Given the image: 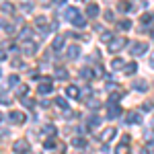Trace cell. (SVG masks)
Returning a JSON list of instances; mask_svg holds the SVG:
<instances>
[{
	"instance_id": "28",
	"label": "cell",
	"mask_w": 154,
	"mask_h": 154,
	"mask_svg": "<svg viewBox=\"0 0 154 154\" xmlns=\"http://www.w3.org/2000/svg\"><path fill=\"white\" fill-rule=\"evenodd\" d=\"M117 11H119V12H125V11H130V4L121 0V2H117Z\"/></svg>"
},
{
	"instance_id": "34",
	"label": "cell",
	"mask_w": 154,
	"mask_h": 154,
	"mask_svg": "<svg viewBox=\"0 0 154 154\" xmlns=\"http://www.w3.org/2000/svg\"><path fill=\"white\" fill-rule=\"evenodd\" d=\"M121 97H123V95H121V93H113V95L109 97V103H115V101H119Z\"/></svg>"
},
{
	"instance_id": "40",
	"label": "cell",
	"mask_w": 154,
	"mask_h": 154,
	"mask_svg": "<svg viewBox=\"0 0 154 154\" xmlns=\"http://www.w3.org/2000/svg\"><path fill=\"white\" fill-rule=\"evenodd\" d=\"M21 8H23L25 12H31V11H33V6H31V4H23V6H21Z\"/></svg>"
},
{
	"instance_id": "15",
	"label": "cell",
	"mask_w": 154,
	"mask_h": 154,
	"mask_svg": "<svg viewBox=\"0 0 154 154\" xmlns=\"http://www.w3.org/2000/svg\"><path fill=\"white\" fill-rule=\"evenodd\" d=\"M97 14H99V4H88V6H86V17L95 19Z\"/></svg>"
},
{
	"instance_id": "37",
	"label": "cell",
	"mask_w": 154,
	"mask_h": 154,
	"mask_svg": "<svg viewBox=\"0 0 154 154\" xmlns=\"http://www.w3.org/2000/svg\"><path fill=\"white\" fill-rule=\"evenodd\" d=\"M45 134H51V136H54V134H56V128H54V125H45Z\"/></svg>"
},
{
	"instance_id": "38",
	"label": "cell",
	"mask_w": 154,
	"mask_h": 154,
	"mask_svg": "<svg viewBox=\"0 0 154 154\" xmlns=\"http://www.w3.org/2000/svg\"><path fill=\"white\" fill-rule=\"evenodd\" d=\"M105 19H107V21H115V17H113V12H111V11L105 12Z\"/></svg>"
},
{
	"instance_id": "17",
	"label": "cell",
	"mask_w": 154,
	"mask_h": 154,
	"mask_svg": "<svg viewBox=\"0 0 154 154\" xmlns=\"http://www.w3.org/2000/svg\"><path fill=\"white\" fill-rule=\"evenodd\" d=\"M123 70H125L128 76H131V74H136V70H138V64H136V62H130V64H125Z\"/></svg>"
},
{
	"instance_id": "8",
	"label": "cell",
	"mask_w": 154,
	"mask_h": 154,
	"mask_svg": "<svg viewBox=\"0 0 154 154\" xmlns=\"http://www.w3.org/2000/svg\"><path fill=\"white\" fill-rule=\"evenodd\" d=\"M11 121H12V123H19V125L25 123V113H23V111H12V113H11Z\"/></svg>"
},
{
	"instance_id": "3",
	"label": "cell",
	"mask_w": 154,
	"mask_h": 154,
	"mask_svg": "<svg viewBox=\"0 0 154 154\" xmlns=\"http://www.w3.org/2000/svg\"><path fill=\"white\" fill-rule=\"evenodd\" d=\"M115 136H117V128H107V130L101 134V142L107 144L111 138H115Z\"/></svg>"
},
{
	"instance_id": "30",
	"label": "cell",
	"mask_w": 154,
	"mask_h": 154,
	"mask_svg": "<svg viewBox=\"0 0 154 154\" xmlns=\"http://www.w3.org/2000/svg\"><path fill=\"white\" fill-rule=\"evenodd\" d=\"M19 37H21V39H29V37H31V29H29V27H25L23 31L19 33Z\"/></svg>"
},
{
	"instance_id": "16",
	"label": "cell",
	"mask_w": 154,
	"mask_h": 154,
	"mask_svg": "<svg viewBox=\"0 0 154 154\" xmlns=\"http://www.w3.org/2000/svg\"><path fill=\"white\" fill-rule=\"evenodd\" d=\"M54 76H56V78H60V80H66V78H68V70H66V68H56Z\"/></svg>"
},
{
	"instance_id": "31",
	"label": "cell",
	"mask_w": 154,
	"mask_h": 154,
	"mask_svg": "<svg viewBox=\"0 0 154 154\" xmlns=\"http://www.w3.org/2000/svg\"><path fill=\"white\" fill-rule=\"evenodd\" d=\"M17 91H19V93H21V99H25V95H27V93H29V88H27V86H25V84H19V88H17Z\"/></svg>"
},
{
	"instance_id": "12",
	"label": "cell",
	"mask_w": 154,
	"mask_h": 154,
	"mask_svg": "<svg viewBox=\"0 0 154 154\" xmlns=\"http://www.w3.org/2000/svg\"><path fill=\"white\" fill-rule=\"evenodd\" d=\"M64 43H66V37H64V35H58L56 39H54V43H51L54 51H60V49L64 48Z\"/></svg>"
},
{
	"instance_id": "1",
	"label": "cell",
	"mask_w": 154,
	"mask_h": 154,
	"mask_svg": "<svg viewBox=\"0 0 154 154\" xmlns=\"http://www.w3.org/2000/svg\"><path fill=\"white\" fill-rule=\"evenodd\" d=\"M12 150H14V154H27L29 152V144H27V140H17Z\"/></svg>"
},
{
	"instance_id": "44",
	"label": "cell",
	"mask_w": 154,
	"mask_h": 154,
	"mask_svg": "<svg viewBox=\"0 0 154 154\" xmlns=\"http://www.w3.org/2000/svg\"><path fill=\"white\" fill-rule=\"evenodd\" d=\"M148 64H150V68H154V54L150 56V62H148Z\"/></svg>"
},
{
	"instance_id": "4",
	"label": "cell",
	"mask_w": 154,
	"mask_h": 154,
	"mask_svg": "<svg viewBox=\"0 0 154 154\" xmlns=\"http://www.w3.org/2000/svg\"><path fill=\"white\" fill-rule=\"evenodd\" d=\"M78 14H80V12L76 11L74 6H68V8H64V19H66V21H70V23H74V21H76V17H78Z\"/></svg>"
},
{
	"instance_id": "23",
	"label": "cell",
	"mask_w": 154,
	"mask_h": 154,
	"mask_svg": "<svg viewBox=\"0 0 154 154\" xmlns=\"http://www.w3.org/2000/svg\"><path fill=\"white\" fill-rule=\"evenodd\" d=\"M43 148H45V150H54V148H56V140H54V138H48V140L43 142Z\"/></svg>"
},
{
	"instance_id": "2",
	"label": "cell",
	"mask_w": 154,
	"mask_h": 154,
	"mask_svg": "<svg viewBox=\"0 0 154 154\" xmlns=\"http://www.w3.org/2000/svg\"><path fill=\"white\" fill-rule=\"evenodd\" d=\"M125 43H128V39H125V37H117V39H113V41H111L109 51H111V54H115V51H119V49L123 48Z\"/></svg>"
},
{
	"instance_id": "46",
	"label": "cell",
	"mask_w": 154,
	"mask_h": 154,
	"mask_svg": "<svg viewBox=\"0 0 154 154\" xmlns=\"http://www.w3.org/2000/svg\"><path fill=\"white\" fill-rule=\"evenodd\" d=\"M152 39H154V31H152Z\"/></svg>"
},
{
	"instance_id": "39",
	"label": "cell",
	"mask_w": 154,
	"mask_h": 154,
	"mask_svg": "<svg viewBox=\"0 0 154 154\" xmlns=\"http://www.w3.org/2000/svg\"><path fill=\"white\" fill-rule=\"evenodd\" d=\"M146 140H150V142L154 140V130L152 131H146Z\"/></svg>"
},
{
	"instance_id": "6",
	"label": "cell",
	"mask_w": 154,
	"mask_h": 154,
	"mask_svg": "<svg viewBox=\"0 0 154 154\" xmlns=\"http://www.w3.org/2000/svg\"><path fill=\"white\" fill-rule=\"evenodd\" d=\"M121 115V107L115 105V103H109V113H107V117L109 119H115Z\"/></svg>"
},
{
	"instance_id": "22",
	"label": "cell",
	"mask_w": 154,
	"mask_h": 154,
	"mask_svg": "<svg viewBox=\"0 0 154 154\" xmlns=\"http://www.w3.org/2000/svg\"><path fill=\"white\" fill-rule=\"evenodd\" d=\"M80 76H82L84 80H91V78H93V70H91V68H82V70H80Z\"/></svg>"
},
{
	"instance_id": "14",
	"label": "cell",
	"mask_w": 154,
	"mask_h": 154,
	"mask_svg": "<svg viewBox=\"0 0 154 154\" xmlns=\"http://www.w3.org/2000/svg\"><path fill=\"white\" fill-rule=\"evenodd\" d=\"M66 95L70 97V99H78V97H80V91H78V86H74V84H70V86L66 88Z\"/></svg>"
},
{
	"instance_id": "18",
	"label": "cell",
	"mask_w": 154,
	"mask_h": 154,
	"mask_svg": "<svg viewBox=\"0 0 154 154\" xmlns=\"http://www.w3.org/2000/svg\"><path fill=\"white\" fill-rule=\"evenodd\" d=\"M111 68H113V70H121V68H125V62H123L121 58H115L113 62H111Z\"/></svg>"
},
{
	"instance_id": "41",
	"label": "cell",
	"mask_w": 154,
	"mask_h": 154,
	"mask_svg": "<svg viewBox=\"0 0 154 154\" xmlns=\"http://www.w3.org/2000/svg\"><path fill=\"white\" fill-rule=\"evenodd\" d=\"M4 60H6V51H4V49H0V62H4Z\"/></svg>"
},
{
	"instance_id": "5",
	"label": "cell",
	"mask_w": 154,
	"mask_h": 154,
	"mask_svg": "<svg viewBox=\"0 0 154 154\" xmlns=\"http://www.w3.org/2000/svg\"><path fill=\"white\" fill-rule=\"evenodd\" d=\"M130 51H131V56H142V54L148 51V45L146 43H134Z\"/></svg>"
},
{
	"instance_id": "32",
	"label": "cell",
	"mask_w": 154,
	"mask_h": 154,
	"mask_svg": "<svg viewBox=\"0 0 154 154\" xmlns=\"http://www.w3.org/2000/svg\"><path fill=\"white\" fill-rule=\"evenodd\" d=\"M128 144H121V146H117V150H115V154H128Z\"/></svg>"
},
{
	"instance_id": "29",
	"label": "cell",
	"mask_w": 154,
	"mask_h": 154,
	"mask_svg": "<svg viewBox=\"0 0 154 154\" xmlns=\"http://www.w3.org/2000/svg\"><path fill=\"white\" fill-rule=\"evenodd\" d=\"M86 125H88V128H97V125H101V119H99V117H91Z\"/></svg>"
},
{
	"instance_id": "27",
	"label": "cell",
	"mask_w": 154,
	"mask_h": 154,
	"mask_svg": "<svg viewBox=\"0 0 154 154\" xmlns=\"http://www.w3.org/2000/svg\"><path fill=\"white\" fill-rule=\"evenodd\" d=\"M74 25H76V27H86V19H84L82 14H78L76 21H74Z\"/></svg>"
},
{
	"instance_id": "21",
	"label": "cell",
	"mask_w": 154,
	"mask_h": 154,
	"mask_svg": "<svg viewBox=\"0 0 154 154\" xmlns=\"http://www.w3.org/2000/svg\"><path fill=\"white\" fill-rule=\"evenodd\" d=\"M0 8H2V12H14V4L12 2H2Z\"/></svg>"
},
{
	"instance_id": "25",
	"label": "cell",
	"mask_w": 154,
	"mask_h": 154,
	"mask_svg": "<svg viewBox=\"0 0 154 154\" xmlns=\"http://www.w3.org/2000/svg\"><path fill=\"white\" fill-rule=\"evenodd\" d=\"M117 27H119V29H123V31H128V29H131V21H128V19H125V21H119Z\"/></svg>"
},
{
	"instance_id": "7",
	"label": "cell",
	"mask_w": 154,
	"mask_h": 154,
	"mask_svg": "<svg viewBox=\"0 0 154 154\" xmlns=\"http://www.w3.org/2000/svg\"><path fill=\"white\" fill-rule=\"evenodd\" d=\"M37 43H33V41H27V43H25V48H23V54L25 56H35L37 54Z\"/></svg>"
},
{
	"instance_id": "24",
	"label": "cell",
	"mask_w": 154,
	"mask_h": 154,
	"mask_svg": "<svg viewBox=\"0 0 154 154\" xmlns=\"http://www.w3.org/2000/svg\"><path fill=\"white\" fill-rule=\"evenodd\" d=\"M72 144H74L76 148H86V140H82V138H74Z\"/></svg>"
},
{
	"instance_id": "13",
	"label": "cell",
	"mask_w": 154,
	"mask_h": 154,
	"mask_svg": "<svg viewBox=\"0 0 154 154\" xmlns=\"http://www.w3.org/2000/svg\"><path fill=\"white\" fill-rule=\"evenodd\" d=\"M80 56V45H68V60H76Z\"/></svg>"
},
{
	"instance_id": "10",
	"label": "cell",
	"mask_w": 154,
	"mask_h": 154,
	"mask_svg": "<svg viewBox=\"0 0 154 154\" xmlns=\"http://www.w3.org/2000/svg\"><path fill=\"white\" fill-rule=\"evenodd\" d=\"M125 121H128V123H142V115H140L138 111H131V113H128Z\"/></svg>"
},
{
	"instance_id": "45",
	"label": "cell",
	"mask_w": 154,
	"mask_h": 154,
	"mask_svg": "<svg viewBox=\"0 0 154 154\" xmlns=\"http://www.w3.org/2000/svg\"><path fill=\"white\" fill-rule=\"evenodd\" d=\"M0 76H2V68H0Z\"/></svg>"
},
{
	"instance_id": "36",
	"label": "cell",
	"mask_w": 154,
	"mask_h": 154,
	"mask_svg": "<svg viewBox=\"0 0 154 154\" xmlns=\"http://www.w3.org/2000/svg\"><path fill=\"white\" fill-rule=\"evenodd\" d=\"M35 25H39V27H45V17H37V19H35Z\"/></svg>"
},
{
	"instance_id": "33",
	"label": "cell",
	"mask_w": 154,
	"mask_h": 154,
	"mask_svg": "<svg viewBox=\"0 0 154 154\" xmlns=\"http://www.w3.org/2000/svg\"><path fill=\"white\" fill-rule=\"evenodd\" d=\"M8 84H11V86H17V84H19V76H14V74L8 76Z\"/></svg>"
},
{
	"instance_id": "19",
	"label": "cell",
	"mask_w": 154,
	"mask_h": 154,
	"mask_svg": "<svg viewBox=\"0 0 154 154\" xmlns=\"http://www.w3.org/2000/svg\"><path fill=\"white\" fill-rule=\"evenodd\" d=\"M101 41L103 43H111L113 41V33L111 31H101Z\"/></svg>"
},
{
	"instance_id": "43",
	"label": "cell",
	"mask_w": 154,
	"mask_h": 154,
	"mask_svg": "<svg viewBox=\"0 0 154 154\" xmlns=\"http://www.w3.org/2000/svg\"><path fill=\"white\" fill-rule=\"evenodd\" d=\"M68 0H54V4H58V6H62V4H66Z\"/></svg>"
},
{
	"instance_id": "26",
	"label": "cell",
	"mask_w": 154,
	"mask_h": 154,
	"mask_svg": "<svg viewBox=\"0 0 154 154\" xmlns=\"http://www.w3.org/2000/svg\"><path fill=\"white\" fill-rule=\"evenodd\" d=\"M152 21H154V14H152V12H144V14H142V23L144 25H146V23H152Z\"/></svg>"
},
{
	"instance_id": "20",
	"label": "cell",
	"mask_w": 154,
	"mask_h": 154,
	"mask_svg": "<svg viewBox=\"0 0 154 154\" xmlns=\"http://www.w3.org/2000/svg\"><path fill=\"white\" fill-rule=\"evenodd\" d=\"M56 105H58L60 109H64V111H68V101H66L64 97H58V99H56Z\"/></svg>"
},
{
	"instance_id": "9",
	"label": "cell",
	"mask_w": 154,
	"mask_h": 154,
	"mask_svg": "<svg viewBox=\"0 0 154 154\" xmlns=\"http://www.w3.org/2000/svg\"><path fill=\"white\" fill-rule=\"evenodd\" d=\"M51 91H54L51 82H43V84L37 86V93H39V95H51Z\"/></svg>"
},
{
	"instance_id": "11",
	"label": "cell",
	"mask_w": 154,
	"mask_h": 154,
	"mask_svg": "<svg viewBox=\"0 0 154 154\" xmlns=\"http://www.w3.org/2000/svg\"><path fill=\"white\" fill-rule=\"evenodd\" d=\"M148 88V82L144 80V78H136L134 80V91H140V93H144Z\"/></svg>"
},
{
	"instance_id": "42",
	"label": "cell",
	"mask_w": 154,
	"mask_h": 154,
	"mask_svg": "<svg viewBox=\"0 0 154 154\" xmlns=\"http://www.w3.org/2000/svg\"><path fill=\"white\" fill-rule=\"evenodd\" d=\"M23 103H25V105H27V107H31V105H33V101H31V99H27V97H25V99H23Z\"/></svg>"
},
{
	"instance_id": "35",
	"label": "cell",
	"mask_w": 154,
	"mask_h": 154,
	"mask_svg": "<svg viewBox=\"0 0 154 154\" xmlns=\"http://www.w3.org/2000/svg\"><path fill=\"white\" fill-rule=\"evenodd\" d=\"M0 103H2V105H11V103H12V99L4 95V97H0Z\"/></svg>"
}]
</instances>
